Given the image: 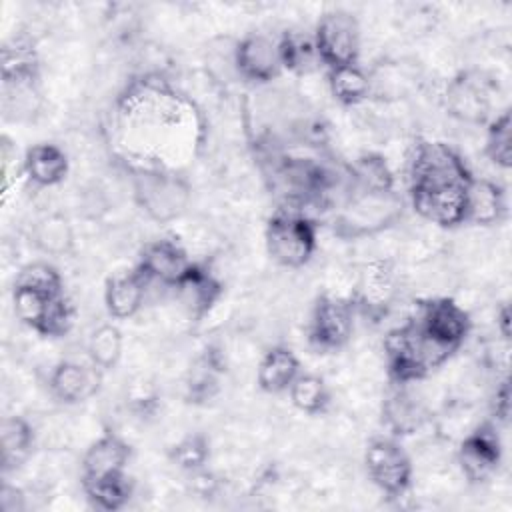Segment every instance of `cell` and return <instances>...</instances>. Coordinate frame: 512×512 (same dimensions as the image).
<instances>
[{
  "instance_id": "obj_1",
  "label": "cell",
  "mask_w": 512,
  "mask_h": 512,
  "mask_svg": "<svg viewBox=\"0 0 512 512\" xmlns=\"http://www.w3.org/2000/svg\"><path fill=\"white\" fill-rule=\"evenodd\" d=\"M456 350L434 340L416 318L392 328L384 338L388 374L394 384H412L440 368Z\"/></svg>"
},
{
  "instance_id": "obj_2",
  "label": "cell",
  "mask_w": 512,
  "mask_h": 512,
  "mask_svg": "<svg viewBox=\"0 0 512 512\" xmlns=\"http://www.w3.org/2000/svg\"><path fill=\"white\" fill-rule=\"evenodd\" d=\"M404 212V200L396 190H356L334 216V234L344 240H362L392 228Z\"/></svg>"
},
{
  "instance_id": "obj_3",
  "label": "cell",
  "mask_w": 512,
  "mask_h": 512,
  "mask_svg": "<svg viewBox=\"0 0 512 512\" xmlns=\"http://www.w3.org/2000/svg\"><path fill=\"white\" fill-rule=\"evenodd\" d=\"M134 200L154 222H170L184 214L190 202L188 182L162 166H140L132 174Z\"/></svg>"
},
{
  "instance_id": "obj_4",
  "label": "cell",
  "mask_w": 512,
  "mask_h": 512,
  "mask_svg": "<svg viewBox=\"0 0 512 512\" xmlns=\"http://www.w3.org/2000/svg\"><path fill=\"white\" fill-rule=\"evenodd\" d=\"M270 258L284 268H302L316 252V224L298 208H280L264 230Z\"/></svg>"
},
{
  "instance_id": "obj_5",
  "label": "cell",
  "mask_w": 512,
  "mask_h": 512,
  "mask_svg": "<svg viewBox=\"0 0 512 512\" xmlns=\"http://www.w3.org/2000/svg\"><path fill=\"white\" fill-rule=\"evenodd\" d=\"M470 178L472 172L454 148L444 142H416L408 166V188L466 184Z\"/></svg>"
},
{
  "instance_id": "obj_6",
  "label": "cell",
  "mask_w": 512,
  "mask_h": 512,
  "mask_svg": "<svg viewBox=\"0 0 512 512\" xmlns=\"http://www.w3.org/2000/svg\"><path fill=\"white\" fill-rule=\"evenodd\" d=\"M370 482L388 498L404 496L412 486L414 466L396 438H374L364 454Z\"/></svg>"
},
{
  "instance_id": "obj_7",
  "label": "cell",
  "mask_w": 512,
  "mask_h": 512,
  "mask_svg": "<svg viewBox=\"0 0 512 512\" xmlns=\"http://www.w3.org/2000/svg\"><path fill=\"white\" fill-rule=\"evenodd\" d=\"M312 38L318 60L328 70L358 62L360 26L354 14L346 10L324 12L314 28Z\"/></svg>"
},
{
  "instance_id": "obj_8",
  "label": "cell",
  "mask_w": 512,
  "mask_h": 512,
  "mask_svg": "<svg viewBox=\"0 0 512 512\" xmlns=\"http://www.w3.org/2000/svg\"><path fill=\"white\" fill-rule=\"evenodd\" d=\"M494 80L476 70L458 72L446 86V110L460 122L482 124L490 120Z\"/></svg>"
},
{
  "instance_id": "obj_9",
  "label": "cell",
  "mask_w": 512,
  "mask_h": 512,
  "mask_svg": "<svg viewBox=\"0 0 512 512\" xmlns=\"http://www.w3.org/2000/svg\"><path fill=\"white\" fill-rule=\"evenodd\" d=\"M354 330V306L350 300L322 294L316 298L310 322L308 338L310 342L324 352L340 350L348 344Z\"/></svg>"
},
{
  "instance_id": "obj_10",
  "label": "cell",
  "mask_w": 512,
  "mask_h": 512,
  "mask_svg": "<svg viewBox=\"0 0 512 512\" xmlns=\"http://www.w3.org/2000/svg\"><path fill=\"white\" fill-rule=\"evenodd\" d=\"M502 460V444L494 422H480L468 430L458 448L456 462L470 484H480L488 480Z\"/></svg>"
},
{
  "instance_id": "obj_11",
  "label": "cell",
  "mask_w": 512,
  "mask_h": 512,
  "mask_svg": "<svg viewBox=\"0 0 512 512\" xmlns=\"http://www.w3.org/2000/svg\"><path fill=\"white\" fill-rule=\"evenodd\" d=\"M396 296V272L390 260H370L366 262L356 280L352 294V306L358 308L368 318L386 316Z\"/></svg>"
},
{
  "instance_id": "obj_12",
  "label": "cell",
  "mask_w": 512,
  "mask_h": 512,
  "mask_svg": "<svg viewBox=\"0 0 512 512\" xmlns=\"http://www.w3.org/2000/svg\"><path fill=\"white\" fill-rule=\"evenodd\" d=\"M468 182L448 186H412L408 188L410 204L420 218L436 226H460L464 224V198Z\"/></svg>"
},
{
  "instance_id": "obj_13",
  "label": "cell",
  "mask_w": 512,
  "mask_h": 512,
  "mask_svg": "<svg viewBox=\"0 0 512 512\" xmlns=\"http://www.w3.org/2000/svg\"><path fill=\"white\" fill-rule=\"evenodd\" d=\"M416 320L426 330V334L452 350H458L462 346L472 328L468 312L458 302L446 296L422 302Z\"/></svg>"
},
{
  "instance_id": "obj_14",
  "label": "cell",
  "mask_w": 512,
  "mask_h": 512,
  "mask_svg": "<svg viewBox=\"0 0 512 512\" xmlns=\"http://www.w3.org/2000/svg\"><path fill=\"white\" fill-rule=\"evenodd\" d=\"M232 64L236 72L250 82L266 84L274 80L282 72L278 38H272L262 32L246 34L234 46Z\"/></svg>"
},
{
  "instance_id": "obj_15",
  "label": "cell",
  "mask_w": 512,
  "mask_h": 512,
  "mask_svg": "<svg viewBox=\"0 0 512 512\" xmlns=\"http://www.w3.org/2000/svg\"><path fill=\"white\" fill-rule=\"evenodd\" d=\"M192 266L186 250L170 238H158L140 250L138 270L144 274L148 282H160L172 288Z\"/></svg>"
},
{
  "instance_id": "obj_16",
  "label": "cell",
  "mask_w": 512,
  "mask_h": 512,
  "mask_svg": "<svg viewBox=\"0 0 512 512\" xmlns=\"http://www.w3.org/2000/svg\"><path fill=\"white\" fill-rule=\"evenodd\" d=\"M172 288L176 292V300L196 322L202 320L224 294L222 282L206 266L196 262H192L186 274Z\"/></svg>"
},
{
  "instance_id": "obj_17",
  "label": "cell",
  "mask_w": 512,
  "mask_h": 512,
  "mask_svg": "<svg viewBox=\"0 0 512 512\" xmlns=\"http://www.w3.org/2000/svg\"><path fill=\"white\" fill-rule=\"evenodd\" d=\"M102 382V370L90 362L80 364L76 360L58 362L48 378L52 396L62 404H80L92 398Z\"/></svg>"
},
{
  "instance_id": "obj_18",
  "label": "cell",
  "mask_w": 512,
  "mask_h": 512,
  "mask_svg": "<svg viewBox=\"0 0 512 512\" xmlns=\"http://www.w3.org/2000/svg\"><path fill=\"white\" fill-rule=\"evenodd\" d=\"M506 216V194L490 178L472 176L464 198V224L494 226Z\"/></svg>"
},
{
  "instance_id": "obj_19",
  "label": "cell",
  "mask_w": 512,
  "mask_h": 512,
  "mask_svg": "<svg viewBox=\"0 0 512 512\" xmlns=\"http://www.w3.org/2000/svg\"><path fill=\"white\" fill-rule=\"evenodd\" d=\"M130 446L116 432L100 434L82 456V478H100L126 472L130 460Z\"/></svg>"
},
{
  "instance_id": "obj_20",
  "label": "cell",
  "mask_w": 512,
  "mask_h": 512,
  "mask_svg": "<svg viewBox=\"0 0 512 512\" xmlns=\"http://www.w3.org/2000/svg\"><path fill=\"white\" fill-rule=\"evenodd\" d=\"M146 286L148 280L138 268L108 278L104 286V306L108 314L116 320L132 318L144 304Z\"/></svg>"
},
{
  "instance_id": "obj_21",
  "label": "cell",
  "mask_w": 512,
  "mask_h": 512,
  "mask_svg": "<svg viewBox=\"0 0 512 512\" xmlns=\"http://www.w3.org/2000/svg\"><path fill=\"white\" fill-rule=\"evenodd\" d=\"M68 168H70V162L66 152L60 146L48 144V142L30 146L22 158L24 176L40 188H50L60 184L68 174Z\"/></svg>"
},
{
  "instance_id": "obj_22",
  "label": "cell",
  "mask_w": 512,
  "mask_h": 512,
  "mask_svg": "<svg viewBox=\"0 0 512 512\" xmlns=\"http://www.w3.org/2000/svg\"><path fill=\"white\" fill-rule=\"evenodd\" d=\"M226 372L222 354L218 348L208 346L190 366L184 382L186 400L192 404L210 402L220 390V376Z\"/></svg>"
},
{
  "instance_id": "obj_23",
  "label": "cell",
  "mask_w": 512,
  "mask_h": 512,
  "mask_svg": "<svg viewBox=\"0 0 512 512\" xmlns=\"http://www.w3.org/2000/svg\"><path fill=\"white\" fill-rule=\"evenodd\" d=\"M298 356L286 346H272L260 360L256 370V382L262 392L282 394L300 374Z\"/></svg>"
},
{
  "instance_id": "obj_24",
  "label": "cell",
  "mask_w": 512,
  "mask_h": 512,
  "mask_svg": "<svg viewBox=\"0 0 512 512\" xmlns=\"http://www.w3.org/2000/svg\"><path fill=\"white\" fill-rule=\"evenodd\" d=\"M36 434L32 424L22 416H6L0 426V462L2 472L20 468L34 450Z\"/></svg>"
},
{
  "instance_id": "obj_25",
  "label": "cell",
  "mask_w": 512,
  "mask_h": 512,
  "mask_svg": "<svg viewBox=\"0 0 512 512\" xmlns=\"http://www.w3.org/2000/svg\"><path fill=\"white\" fill-rule=\"evenodd\" d=\"M396 386L398 388L390 392L382 404V420L394 436H406L422 426V422L426 420V412L422 404L406 390L404 384Z\"/></svg>"
},
{
  "instance_id": "obj_26",
  "label": "cell",
  "mask_w": 512,
  "mask_h": 512,
  "mask_svg": "<svg viewBox=\"0 0 512 512\" xmlns=\"http://www.w3.org/2000/svg\"><path fill=\"white\" fill-rule=\"evenodd\" d=\"M2 84L40 80V64L28 38H14L2 46Z\"/></svg>"
},
{
  "instance_id": "obj_27",
  "label": "cell",
  "mask_w": 512,
  "mask_h": 512,
  "mask_svg": "<svg viewBox=\"0 0 512 512\" xmlns=\"http://www.w3.org/2000/svg\"><path fill=\"white\" fill-rule=\"evenodd\" d=\"M82 490L94 508L114 512L128 504L132 496V482L126 472L100 478H82Z\"/></svg>"
},
{
  "instance_id": "obj_28",
  "label": "cell",
  "mask_w": 512,
  "mask_h": 512,
  "mask_svg": "<svg viewBox=\"0 0 512 512\" xmlns=\"http://www.w3.org/2000/svg\"><path fill=\"white\" fill-rule=\"evenodd\" d=\"M328 88L334 100H338L342 106H356L370 96L372 80L368 72L356 62V64L330 68Z\"/></svg>"
},
{
  "instance_id": "obj_29",
  "label": "cell",
  "mask_w": 512,
  "mask_h": 512,
  "mask_svg": "<svg viewBox=\"0 0 512 512\" xmlns=\"http://www.w3.org/2000/svg\"><path fill=\"white\" fill-rule=\"evenodd\" d=\"M350 178L356 190L386 192L394 188V172L390 170L386 158L376 152L360 154L350 166Z\"/></svg>"
},
{
  "instance_id": "obj_30",
  "label": "cell",
  "mask_w": 512,
  "mask_h": 512,
  "mask_svg": "<svg viewBox=\"0 0 512 512\" xmlns=\"http://www.w3.org/2000/svg\"><path fill=\"white\" fill-rule=\"evenodd\" d=\"M288 396L294 408L304 414L318 416L324 414L330 406V390L324 378L310 372H300L288 388Z\"/></svg>"
},
{
  "instance_id": "obj_31",
  "label": "cell",
  "mask_w": 512,
  "mask_h": 512,
  "mask_svg": "<svg viewBox=\"0 0 512 512\" xmlns=\"http://www.w3.org/2000/svg\"><path fill=\"white\" fill-rule=\"evenodd\" d=\"M278 54L282 70L300 74L308 72L316 62H320L314 48V38L296 30H286L278 38Z\"/></svg>"
},
{
  "instance_id": "obj_32",
  "label": "cell",
  "mask_w": 512,
  "mask_h": 512,
  "mask_svg": "<svg viewBox=\"0 0 512 512\" xmlns=\"http://www.w3.org/2000/svg\"><path fill=\"white\" fill-rule=\"evenodd\" d=\"M486 158L502 170H508L512 164V118L510 110H502L488 120L486 140H484Z\"/></svg>"
},
{
  "instance_id": "obj_33",
  "label": "cell",
  "mask_w": 512,
  "mask_h": 512,
  "mask_svg": "<svg viewBox=\"0 0 512 512\" xmlns=\"http://www.w3.org/2000/svg\"><path fill=\"white\" fill-rule=\"evenodd\" d=\"M34 244L52 256H60L72 248L74 234L68 220L60 214H46L42 216L32 232Z\"/></svg>"
},
{
  "instance_id": "obj_34",
  "label": "cell",
  "mask_w": 512,
  "mask_h": 512,
  "mask_svg": "<svg viewBox=\"0 0 512 512\" xmlns=\"http://www.w3.org/2000/svg\"><path fill=\"white\" fill-rule=\"evenodd\" d=\"M122 348H124V338L120 328L114 324L98 326L88 338L90 362L98 366L102 372L112 370L120 362Z\"/></svg>"
},
{
  "instance_id": "obj_35",
  "label": "cell",
  "mask_w": 512,
  "mask_h": 512,
  "mask_svg": "<svg viewBox=\"0 0 512 512\" xmlns=\"http://www.w3.org/2000/svg\"><path fill=\"white\" fill-rule=\"evenodd\" d=\"M168 458L180 470L186 472H202L210 460V440L202 432H188L178 442H174L168 450Z\"/></svg>"
},
{
  "instance_id": "obj_36",
  "label": "cell",
  "mask_w": 512,
  "mask_h": 512,
  "mask_svg": "<svg viewBox=\"0 0 512 512\" xmlns=\"http://www.w3.org/2000/svg\"><path fill=\"white\" fill-rule=\"evenodd\" d=\"M60 296V294H58ZM54 296L30 290V288H22V286H14L12 290V306H14V314L16 318L28 326L34 332H42L44 320L48 316L50 304H52Z\"/></svg>"
},
{
  "instance_id": "obj_37",
  "label": "cell",
  "mask_w": 512,
  "mask_h": 512,
  "mask_svg": "<svg viewBox=\"0 0 512 512\" xmlns=\"http://www.w3.org/2000/svg\"><path fill=\"white\" fill-rule=\"evenodd\" d=\"M14 286L30 288V290H36V292H42L48 296L64 294V282H62L58 268L44 260H36V262L22 266L16 274Z\"/></svg>"
},
{
  "instance_id": "obj_38",
  "label": "cell",
  "mask_w": 512,
  "mask_h": 512,
  "mask_svg": "<svg viewBox=\"0 0 512 512\" xmlns=\"http://www.w3.org/2000/svg\"><path fill=\"white\" fill-rule=\"evenodd\" d=\"M492 418L494 424H506L510 418V380L508 376L496 386L494 400H492Z\"/></svg>"
},
{
  "instance_id": "obj_39",
  "label": "cell",
  "mask_w": 512,
  "mask_h": 512,
  "mask_svg": "<svg viewBox=\"0 0 512 512\" xmlns=\"http://www.w3.org/2000/svg\"><path fill=\"white\" fill-rule=\"evenodd\" d=\"M0 508H2V512H24L28 508V504H26V494L22 492V488L4 480L2 490H0Z\"/></svg>"
},
{
  "instance_id": "obj_40",
  "label": "cell",
  "mask_w": 512,
  "mask_h": 512,
  "mask_svg": "<svg viewBox=\"0 0 512 512\" xmlns=\"http://www.w3.org/2000/svg\"><path fill=\"white\" fill-rule=\"evenodd\" d=\"M496 328H498L502 340L508 342L510 340V308H508V304H502L498 308V312H496Z\"/></svg>"
}]
</instances>
